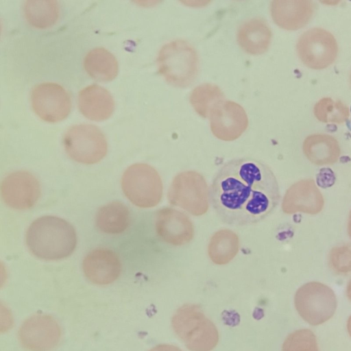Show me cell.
Wrapping results in <instances>:
<instances>
[{"instance_id":"cell-1","label":"cell","mask_w":351,"mask_h":351,"mask_svg":"<svg viewBox=\"0 0 351 351\" xmlns=\"http://www.w3.org/2000/svg\"><path fill=\"white\" fill-rule=\"evenodd\" d=\"M218 218L233 226L257 223L278 206L280 189L271 168L252 158L232 159L213 177L209 190Z\"/></svg>"},{"instance_id":"cell-2","label":"cell","mask_w":351,"mask_h":351,"mask_svg":"<svg viewBox=\"0 0 351 351\" xmlns=\"http://www.w3.org/2000/svg\"><path fill=\"white\" fill-rule=\"evenodd\" d=\"M29 251L44 260H59L71 255L77 244L74 228L66 220L43 216L29 226L26 233Z\"/></svg>"},{"instance_id":"cell-3","label":"cell","mask_w":351,"mask_h":351,"mask_svg":"<svg viewBox=\"0 0 351 351\" xmlns=\"http://www.w3.org/2000/svg\"><path fill=\"white\" fill-rule=\"evenodd\" d=\"M172 326L175 332L191 351H210L219 341L218 330L195 304H184L174 313Z\"/></svg>"},{"instance_id":"cell-4","label":"cell","mask_w":351,"mask_h":351,"mask_svg":"<svg viewBox=\"0 0 351 351\" xmlns=\"http://www.w3.org/2000/svg\"><path fill=\"white\" fill-rule=\"evenodd\" d=\"M157 65L159 73L169 84L186 87L193 82L197 74V54L186 41L176 40L161 48Z\"/></svg>"},{"instance_id":"cell-5","label":"cell","mask_w":351,"mask_h":351,"mask_svg":"<svg viewBox=\"0 0 351 351\" xmlns=\"http://www.w3.org/2000/svg\"><path fill=\"white\" fill-rule=\"evenodd\" d=\"M300 316L312 326L321 325L335 314L337 302L334 291L327 285L310 282L300 287L294 297Z\"/></svg>"},{"instance_id":"cell-6","label":"cell","mask_w":351,"mask_h":351,"mask_svg":"<svg viewBox=\"0 0 351 351\" xmlns=\"http://www.w3.org/2000/svg\"><path fill=\"white\" fill-rule=\"evenodd\" d=\"M66 152L75 161L94 164L107 153L104 133L95 125L79 124L69 128L63 138Z\"/></svg>"},{"instance_id":"cell-7","label":"cell","mask_w":351,"mask_h":351,"mask_svg":"<svg viewBox=\"0 0 351 351\" xmlns=\"http://www.w3.org/2000/svg\"><path fill=\"white\" fill-rule=\"evenodd\" d=\"M296 49L304 64L317 70L331 65L338 54L335 38L330 32L320 27L304 32L298 40Z\"/></svg>"},{"instance_id":"cell-8","label":"cell","mask_w":351,"mask_h":351,"mask_svg":"<svg viewBox=\"0 0 351 351\" xmlns=\"http://www.w3.org/2000/svg\"><path fill=\"white\" fill-rule=\"evenodd\" d=\"M121 187L127 198L136 206L149 207L159 199L160 184L154 169L145 164H134L123 173Z\"/></svg>"},{"instance_id":"cell-9","label":"cell","mask_w":351,"mask_h":351,"mask_svg":"<svg viewBox=\"0 0 351 351\" xmlns=\"http://www.w3.org/2000/svg\"><path fill=\"white\" fill-rule=\"evenodd\" d=\"M32 106L43 120L55 123L64 119L70 113L71 100L69 93L56 83H42L31 93Z\"/></svg>"},{"instance_id":"cell-10","label":"cell","mask_w":351,"mask_h":351,"mask_svg":"<svg viewBox=\"0 0 351 351\" xmlns=\"http://www.w3.org/2000/svg\"><path fill=\"white\" fill-rule=\"evenodd\" d=\"M60 328L50 315H36L27 319L19 331L22 346L30 351H49L59 342Z\"/></svg>"},{"instance_id":"cell-11","label":"cell","mask_w":351,"mask_h":351,"mask_svg":"<svg viewBox=\"0 0 351 351\" xmlns=\"http://www.w3.org/2000/svg\"><path fill=\"white\" fill-rule=\"evenodd\" d=\"M1 195L4 202L11 208L19 210L32 208L40 195L37 178L25 171L13 172L1 184Z\"/></svg>"},{"instance_id":"cell-12","label":"cell","mask_w":351,"mask_h":351,"mask_svg":"<svg viewBox=\"0 0 351 351\" xmlns=\"http://www.w3.org/2000/svg\"><path fill=\"white\" fill-rule=\"evenodd\" d=\"M210 129L215 136L232 141L246 130L248 119L244 109L231 101H219L209 114Z\"/></svg>"},{"instance_id":"cell-13","label":"cell","mask_w":351,"mask_h":351,"mask_svg":"<svg viewBox=\"0 0 351 351\" xmlns=\"http://www.w3.org/2000/svg\"><path fill=\"white\" fill-rule=\"evenodd\" d=\"M86 277L96 285H108L116 280L121 271L119 256L112 250L98 248L90 252L83 261Z\"/></svg>"},{"instance_id":"cell-14","label":"cell","mask_w":351,"mask_h":351,"mask_svg":"<svg viewBox=\"0 0 351 351\" xmlns=\"http://www.w3.org/2000/svg\"><path fill=\"white\" fill-rule=\"evenodd\" d=\"M315 10V2L308 0H276L270 5L274 21L288 30H295L305 26L313 18Z\"/></svg>"},{"instance_id":"cell-15","label":"cell","mask_w":351,"mask_h":351,"mask_svg":"<svg viewBox=\"0 0 351 351\" xmlns=\"http://www.w3.org/2000/svg\"><path fill=\"white\" fill-rule=\"evenodd\" d=\"M77 103L80 112L93 121L108 119L114 108L110 93L97 84H91L82 89L79 93Z\"/></svg>"},{"instance_id":"cell-16","label":"cell","mask_w":351,"mask_h":351,"mask_svg":"<svg viewBox=\"0 0 351 351\" xmlns=\"http://www.w3.org/2000/svg\"><path fill=\"white\" fill-rule=\"evenodd\" d=\"M237 42L247 53L258 55L266 51L271 39V31L262 19L254 18L242 23L237 31Z\"/></svg>"},{"instance_id":"cell-17","label":"cell","mask_w":351,"mask_h":351,"mask_svg":"<svg viewBox=\"0 0 351 351\" xmlns=\"http://www.w3.org/2000/svg\"><path fill=\"white\" fill-rule=\"evenodd\" d=\"M84 67L92 78L101 82L114 79L119 69L116 58L102 47L95 48L86 55Z\"/></svg>"},{"instance_id":"cell-18","label":"cell","mask_w":351,"mask_h":351,"mask_svg":"<svg viewBox=\"0 0 351 351\" xmlns=\"http://www.w3.org/2000/svg\"><path fill=\"white\" fill-rule=\"evenodd\" d=\"M303 150L306 156L313 163L322 165L335 162L340 149L337 140L328 134H314L304 141Z\"/></svg>"},{"instance_id":"cell-19","label":"cell","mask_w":351,"mask_h":351,"mask_svg":"<svg viewBox=\"0 0 351 351\" xmlns=\"http://www.w3.org/2000/svg\"><path fill=\"white\" fill-rule=\"evenodd\" d=\"M130 223L128 207L120 202H113L101 207L96 215V225L103 232L119 234L125 231Z\"/></svg>"},{"instance_id":"cell-20","label":"cell","mask_w":351,"mask_h":351,"mask_svg":"<svg viewBox=\"0 0 351 351\" xmlns=\"http://www.w3.org/2000/svg\"><path fill=\"white\" fill-rule=\"evenodd\" d=\"M23 10L27 22L37 28L53 25L59 16V6L56 1H27Z\"/></svg>"},{"instance_id":"cell-21","label":"cell","mask_w":351,"mask_h":351,"mask_svg":"<svg viewBox=\"0 0 351 351\" xmlns=\"http://www.w3.org/2000/svg\"><path fill=\"white\" fill-rule=\"evenodd\" d=\"M223 97L220 88L214 84H203L191 92L190 102L195 110L202 117L209 116L212 107Z\"/></svg>"},{"instance_id":"cell-22","label":"cell","mask_w":351,"mask_h":351,"mask_svg":"<svg viewBox=\"0 0 351 351\" xmlns=\"http://www.w3.org/2000/svg\"><path fill=\"white\" fill-rule=\"evenodd\" d=\"M315 117L324 123H341L348 120L350 111L340 100L329 97L321 99L314 106Z\"/></svg>"},{"instance_id":"cell-23","label":"cell","mask_w":351,"mask_h":351,"mask_svg":"<svg viewBox=\"0 0 351 351\" xmlns=\"http://www.w3.org/2000/svg\"><path fill=\"white\" fill-rule=\"evenodd\" d=\"M282 351H319L317 338L309 329H298L290 333L282 346Z\"/></svg>"},{"instance_id":"cell-24","label":"cell","mask_w":351,"mask_h":351,"mask_svg":"<svg viewBox=\"0 0 351 351\" xmlns=\"http://www.w3.org/2000/svg\"><path fill=\"white\" fill-rule=\"evenodd\" d=\"M149 351H182L179 348L169 344L158 345Z\"/></svg>"},{"instance_id":"cell-25","label":"cell","mask_w":351,"mask_h":351,"mask_svg":"<svg viewBox=\"0 0 351 351\" xmlns=\"http://www.w3.org/2000/svg\"><path fill=\"white\" fill-rule=\"evenodd\" d=\"M346 295L349 300L351 302V280L349 281L347 285Z\"/></svg>"},{"instance_id":"cell-26","label":"cell","mask_w":351,"mask_h":351,"mask_svg":"<svg viewBox=\"0 0 351 351\" xmlns=\"http://www.w3.org/2000/svg\"><path fill=\"white\" fill-rule=\"evenodd\" d=\"M347 331L351 337V315L348 317L346 324Z\"/></svg>"},{"instance_id":"cell-27","label":"cell","mask_w":351,"mask_h":351,"mask_svg":"<svg viewBox=\"0 0 351 351\" xmlns=\"http://www.w3.org/2000/svg\"><path fill=\"white\" fill-rule=\"evenodd\" d=\"M347 126L349 131L351 132V106L350 109V119L348 120Z\"/></svg>"},{"instance_id":"cell-28","label":"cell","mask_w":351,"mask_h":351,"mask_svg":"<svg viewBox=\"0 0 351 351\" xmlns=\"http://www.w3.org/2000/svg\"><path fill=\"white\" fill-rule=\"evenodd\" d=\"M350 84H351V74H350Z\"/></svg>"}]
</instances>
